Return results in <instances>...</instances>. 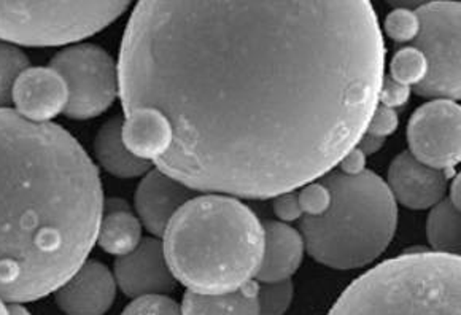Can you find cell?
I'll use <instances>...</instances> for the list:
<instances>
[{
  "label": "cell",
  "instance_id": "cell-1",
  "mask_svg": "<svg viewBox=\"0 0 461 315\" xmlns=\"http://www.w3.org/2000/svg\"><path fill=\"white\" fill-rule=\"evenodd\" d=\"M385 45L369 2H140L122 35L124 113L151 109L157 169L193 192L277 198L366 132Z\"/></svg>",
  "mask_w": 461,
  "mask_h": 315
},
{
  "label": "cell",
  "instance_id": "cell-2",
  "mask_svg": "<svg viewBox=\"0 0 461 315\" xmlns=\"http://www.w3.org/2000/svg\"><path fill=\"white\" fill-rule=\"evenodd\" d=\"M102 212L99 171L80 142L0 110V300L56 293L88 260Z\"/></svg>",
  "mask_w": 461,
  "mask_h": 315
},
{
  "label": "cell",
  "instance_id": "cell-3",
  "mask_svg": "<svg viewBox=\"0 0 461 315\" xmlns=\"http://www.w3.org/2000/svg\"><path fill=\"white\" fill-rule=\"evenodd\" d=\"M170 273L191 293L228 295L250 284L265 252V230L250 207L223 194L194 196L163 234Z\"/></svg>",
  "mask_w": 461,
  "mask_h": 315
},
{
  "label": "cell",
  "instance_id": "cell-4",
  "mask_svg": "<svg viewBox=\"0 0 461 315\" xmlns=\"http://www.w3.org/2000/svg\"><path fill=\"white\" fill-rule=\"evenodd\" d=\"M331 206L320 217H301L304 248L323 266L348 271L367 266L387 250L396 233L398 206L387 184L373 171L321 177Z\"/></svg>",
  "mask_w": 461,
  "mask_h": 315
},
{
  "label": "cell",
  "instance_id": "cell-5",
  "mask_svg": "<svg viewBox=\"0 0 461 315\" xmlns=\"http://www.w3.org/2000/svg\"><path fill=\"white\" fill-rule=\"evenodd\" d=\"M328 315H461L460 256L415 252L353 282Z\"/></svg>",
  "mask_w": 461,
  "mask_h": 315
},
{
  "label": "cell",
  "instance_id": "cell-6",
  "mask_svg": "<svg viewBox=\"0 0 461 315\" xmlns=\"http://www.w3.org/2000/svg\"><path fill=\"white\" fill-rule=\"evenodd\" d=\"M128 2H0V41L64 47L109 28Z\"/></svg>",
  "mask_w": 461,
  "mask_h": 315
},
{
  "label": "cell",
  "instance_id": "cell-7",
  "mask_svg": "<svg viewBox=\"0 0 461 315\" xmlns=\"http://www.w3.org/2000/svg\"><path fill=\"white\" fill-rule=\"evenodd\" d=\"M420 31L414 49L427 59V76L415 86L421 97L458 101L461 96V5L458 2H429L415 10Z\"/></svg>",
  "mask_w": 461,
  "mask_h": 315
},
{
  "label": "cell",
  "instance_id": "cell-8",
  "mask_svg": "<svg viewBox=\"0 0 461 315\" xmlns=\"http://www.w3.org/2000/svg\"><path fill=\"white\" fill-rule=\"evenodd\" d=\"M68 85V101L64 115L72 120H91L112 107L118 89V68L105 50L93 43H78L56 53L50 62Z\"/></svg>",
  "mask_w": 461,
  "mask_h": 315
},
{
  "label": "cell",
  "instance_id": "cell-9",
  "mask_svg": "<svg viewBox=\"0 0 461 315\" xmlns=\"http://www.w3.org/2000/svg\"><path fill=\"white\" fill-rule=\"evenodd\" d=\"M409 153L436 171L454 169L461 159V110L447 99L421 105L407 124Z\"/></svg>",
  "mask_w": 461,
  "mask_h": 315
},
{
  "label": "cell",
  "instance_id": "cell-10",
  "mask_svg": "<svg viewBox=\"0 0 461 315\" xmlns=\"http://www.w3.org/2000/svg\"><path fill=\"white\" fill-rule=\"evenodd\" d=\"M113 273L116 287L132 300L167 296L176 288V281L164 258L163 244L157 238H145L132 254L118 258Z\"/></svg>",
  "mask_w": 461,
  "mask_h": 315
},
{
  "label": "cell",
  "instance_id": "cell-11",
  "mask_svg": "<svg viewBox=\"0 0 461 315\" xmlns=\"http://www.w3.org/2000/svg\"><path fill=\"white\" fill-rule=\"evenodd\" d=\"M68 101V85L51 68H29L14 83V112L31 123H51L64 113Z\"/></svg>",
  "mask_w": 461,
  "mask_h": 315
},
{
  "label": "cell",
  "instance_id": "cell-12",
  "mask_svg": "<svg viewBox=\"0 0 461 315\" xmlns=\"http://www.w3.org/2000/svg\"><path fill=\"white\" fill-rule=\"evenodd\" d=\"M387 186L401 206L427 211L444 199L447 177L442 171L421 165L409 151H402L390 165Z\"/></svg>",
  "mask_w": 461,
  "mask_h": 315
},
{
  "label": "cell",
  "instance_id": "cell-13",
  "mask_svg": "<svg viewBox=\"0 0 461 315\" xmlns=\"http://www.w3.org/2000/svg\"><path fill=\"white\" fill-rule=\"evenodd\" d=\"M116 300V282L101 261H86L58 292L56 304L66 315H105Z\"/></svg>",
  "mask_w": 461,
  "mask_h": 315
},
{
  "label": "cell",
  "instance_id": "cell-14",
  "mask_svg": "<svg viewBox=\"0 0 461 315\" xmlns=\"http://www.w3.org/2000/svg\"><path fill=\"white\" fill-rule=\"evenodd\" d=\"M194 198V192L166 176L159 169H149L137 186L134 206L149 234L161 238L170 219Z\"/></svg>",
  "mask_w": 461,
  "mask_h": 315
},
{
  "label": "cell",
  "instance_id": "cell-15",
  "mask_svg": "<svg viewBox=\"0 0 461 315\" xmlns=\"http://www.w3.org/2000/svg\"><path fill=\"white\" fill-rule=\"evenodd\" d=\"M265 252L255 281L259 284L290 281L304 258V242L299 231L282 221H266Z\"/></svg>",
  "mask_w": 461,
  "mask_h": 315
},
{
  "label": "cell",
  "instance_id": "cell-16",
  "mask_svg": "<svg viewBox=\"0 0 461 315\" xmlns=\"http://www.w3.org/2000/svg\"><path fill=\"white\" fill-rule=\"evenodd\" d=\"M122 144L128 150L147 163H157L170 147V128L158 112L137 109L124 113Z\"/></svg>",
  "mask_w": 461,
  "mask_h": 315
},
{
  "label": "cell",
  "instance_id": "cell-17",
  "mask_svg": "<svg viewBox=\"0 0 461 315\" xmlns=\"http://www.w3.org/2000/svg\"><path fill=\"white\" fill-rule=\"evenodd\" d=\"M142 240V223L131 212L122 199L104 201L97 244L104 252L113 256H126L136 250Z\"/></svg>",
  "mask_w": 461,
  "mask_h": 315
},
{
  "label": "cell",
  "instance_id": "cell-18",
  "mask_svg": "<svg viewBox=\"0 0 461 315\" xmlns=\"http://www.w3.org/2000/svg\"><path fill=\"white\" fill-rule=\"evenodd\" d=\"M122 130V117H113L102 126L95 139V158L113 177H142L151 169V163L139 159L124 147Z\"/></svg>",
  "mask_w": 461,
  "mask_h": 315
},
{
  "label": "cell",
  "instance_id": "cell-19",
  "mask_svg": "<svg viewBox=\"0 0 461 315\" xmlns=\"http://www.w3.org/2000/svg\"><path fill=\"white\" fill-rule=\"evenodd\" d=\"M182 315H259L258 284L250 282L228 295L205 296L186 292Z\"/></svg>",
  "mask_w": 461,
  "mask_h": 315
},
{
  "label": "cell",
  "instance_id": "cell-20",
  "mask_svg": "<svg viewBox=\"0 0 461 315\" xmlns=\"http://www.w3.org/2000/svg\"><path fill=\"white\" fill-rule=\"evenodd\" d=\"M427 236L434 254L460 256V209H456L450 199H442L439 204L431 209L428 215Z\"/></svg>",
  "mask_w": 461,
  "mask_h": 315
},
{
  "label": "cell",
  "instance_id": "cell-21",
  "mask_svg": "<svg viewBox=\"0 0 461 315\" xmlns=\"http://www.w3.org/2000/svg\"><path fill=\"white\" fill-rule=\"evenodd\" d=\"M29 66L28 56L18 47L0 41V110L7 109L12 104L14 83Z\"/></svg>",
  "mask_w": 461,
  "mask_h": 315
},
{
  "label": "cell",
  "instance_id": "cell-22",
  "mask_svg": "<svg viewBox=\"0 0 461 315\" xmlns=\"http://www.w3.org/2000/svg\"><path fill=\"white\" fill-rule=\"evenodd\" d=\"M427 72V59L414 47L398 50L390 62V78L409 88L420 85L425 80Z\"/></svg>",
  "mask_w": 461,
  "mask_h": 315
},
{
  "label": "cell",
  "instance_id": "cell-23",
  "mask_svg": "<svg viewBox=\"0 0 461 315\" xmlns=\"http://www.w3.org/2000/svg\"><path fill=\"white\" fill-rule=\"evenodd\" d=\"M292 281L258 284L259 315H284L293 302Z\"/></svg>",
  "mask_w": 461,
  "mask_h": 315
},
{
  "label": "cell",
  "instance_id": "cell-24",
  "mask_svg": "<svg viewBox=\"0 0 461 315\" xmlns=\"http://www.w3.org/2000/svg\"><path fill=\"white\" fill-rule=\"evenodd\" d=\"M384 28L392 40L407 43V41H414L415 37L419 35L420 21L412 10L400 7L388 14Z\"/></svg>",
  "mask_w": 461,
  "mask_h": 315
},
{
  "label": "cell",
  "instance_id": "cell-25",
  "mask_svg": "<svg viewBox=\"0 0 461 315\" xmlns=\"http://www.w3.org/2000/svg\"><path fill=\"white\" fill-rule=\"evenodd\" d=\"M298 202L305 217H320L331 206V194L323 184H307L298 193Z\"/></svg>",
  "mask_w": 461,
  "mask_h": 315
},
{
  "label": "cell",
  "instance_id": "cell-26",
  "mask_svg": "<svg viewBox=\"0 0 461 315\" xmlns=\"http://www.w3.org/2000/svg\"><path fill=\"white\" fill-rule=\"evenodd\" d=\"M122 315H182V310L169 296H143L131 302Z\"/></svg>",
  "mask_w": 461,
  "mask_h": 315
},
{
  "label": "cell",
  "instance_id": "cell-27",
  "mask_svg": "<svg viewBox=\"0 0 461 315\" xmlns=\"http://www.w3.org/2000/svg\"><path fill=\"white\" fill-rule=\"evenodd\" d=\"M400 126V117L396 110L388 109L384 105H377L374 109L373 115L369 118L367 123L366 134L375 136V138L385 139L392 136Z\"/></svg>",
  "mask_w": 461,
  "mask_h": 315
},
{
  "label": "cell",
  "instance_id": "cell-28",
  "mask_svg": "<svg viewBox=\"0 0 461 315\" xmlns=\"http://www.w3.org/2000/svg\"><path fill=\"white\" fill-rule=\"evenodd\" d=\"M412 89L400 83L394 82L390 76H384L382 85H380L379 103L388 109H396L402 107L409 101Z\"/></svg>",
  "mask_w": 461,
  "mask_h": 315
},
{
  "label": "cell",
  "instance_id": "cell-29",
  "mask_svg": "<svg viewBox=\"0 0 461 315\" xmlns=\"http://www.w3.org/2000/svg\"><path fill=\"white\" fill-rule=\"evenodd\" d=\"M274 213L282 223H290L301 219L303 211L299 207L298 193H284L274 199Z\"/></svg>",
  "mask_w": 461,
  "mask_h": 315
},
{
  "label": "cell",
  "instance_id": "cell-30",
  "mask_svg": "<svg viewBox=\"0 0 461 315\" xmlns=\"http://www.w3.org/2000/svg\"><path fill=\"white\" fill-rule=\"evenodd\" d=\"M339 172L348 177H355L360 176L363 172L366 171V157L361 153L357 147L353 150L348 151L346 157L340 159Z\"/></svg>",
  "mask_w": 461,
  "mask_h": 315
},
{
  "label": "cell",
  "instance_id": "cell-31",
  "mask_svg": "<svg viewBox=\"0 0 461 315\" xmlns=\"http://www.w3.org/2000/svg\"><path fill=\"white\" fill-rule=\"evenodd\" d=\"M384 145H385V139L375 138V136L365 132L363 138L360 139V142L357 144V148L367 158L382 150Z\"/></svg>",
  "mask_w": 461,
  "mask_h": 315
},
{
  "label": "cell",
  "instance_id": "cell-32",
  "mask_svg": "<svg viewBox=\"0 0 461 315\" xmlns=\"http://www.w3.org/2000/svg\"><path fill=\"white\" fill-rule=\"evenodd\" d=\"M460 193H461V180L460 176L455 178L452 188H450V202L454 204L456 209H460Z\"/></svg>",
  "mask_w": 461,
  "mask_h": 315
},
{
  "label": "cell",
  "instance_id": "cell-33",
  "mask_svg": "<svg viewBox=\"0 0 461 315\" xmlns=\"http://www.w3.org/2000/svg\"><path fill=\"white\" fill-rule=\"evenodd\" d=\"M8 315H31L28 309L24 308L23 304H18V302H12L10 306H8Z\"/></svg>",
  "mask_w": 461,
  "mask_h": 315
},
{
  "label": "cell",
  "instance_id": "cell-34",
  "mask_svg": "<svg viewBox=\"0 0 461 315\" xmlns=\"http://www.w3.org/2000/svg\"><path fill=\"white\" fill-rule=\"evenodd\" d=\"M0 315H8V306L0 300Z\"/></svg>",
  "mask_w": 461,
  "mask_h": 315
}]
</instances>
